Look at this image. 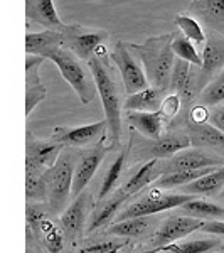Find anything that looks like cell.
Instances as JSON below:
<instances>
[{
    "instance_id": "6da1fadb",
    "label": "cell",
    "mask_w": 224,
    "mask_h": 253,
    "mask_svg": "<svg viewBox=\"0 0 224 253\" xmlns=\"http://www.w3.org/2000/svg\"><path fill=\"white\" fill-rule=\"evenodd\" d=\"M112 61L107 59H98L91 56L86 64L93 75L96 84V93L101 98L105 110V120L108 124V137L110 145H118L121 137V120H123V91H121L120 84L116 81V76L113 73Z\"/></svg>"
},
{
    "instance_id": "7a4b0ae2",
    "label": "cell",
    "mask_w": 224,
    "mask_h": 253,
    "mask_svg": "<svg viewBox=\"0 0 224 253\" xmlns=\"http://www.w3.org/2000/svg\"><path fill=\"white\" fill-rule=\"evenodd\" d=\"M170 44H172V32L152 36L142 44L130 42V47L144 68L149 84L165 89V91H169L170 73H172L174 61H176Z\"/></svg>"
},
{
    "instance_id": "3957f363",
    "label": "cell",
    "mask_w": 224,
    "mask_h": 253,
    "mask_svg": "<svg viewBox=\"0 0 224 253\" xmlns=\"http://www.w3.org/2000/svg\"><path fill=\"white\" fill-rule=\"evenodd\" d=\"M75 167L76 154L69 147V149H63L54 166L44 172V181H46L47 187V205L52 213H61L63 208L68 205L69 196H71Z\"/></svg>"
},
{
    "instance_id": "277c9868",
    "label": "cell",
    "mask_w": 224,
    "mask_h": 253,
    "mask_svg": "<svg viewBox=\"0 0 224 253\" xmlns=\"http://www.w3.org/2000/svg\"><path fill=\"white\" fill-rule=\"evenodd\" d=\"M49 59L58 66L59 73L76 91L81 103L89 105L95 100L96 84L91 71H89L88 64L84 61H81L78 56L68 51L66 47H59L58 51H54L49 56Z\"/></svg>"
},
{
    "instance_id": "5b68a950",
    "label": "cell",
    "mask_w": 224,
    "mask_h": 253,
    "mask_svg": "<svg viewBox=\"0 0 224 253\" xmlns=\"http://www.w3.org/2000/svg\"><path fill=\"white\" fill-rule=\"evenodd\" d=\"M110 61L113 63V66H116L118 73H120V80L125 93L132 95V93H137L140 89L150 86L140 61L130 47V42H125V41L120 39L113 41L112 47H110Z\"/></svg>"
},
{
    "instance_id": "8992f818",
    "label": "cell",
    "mask_w": 224,
    "mask_h": 253,
    "mask_svg": "<svg viewBox=\"0 0 224 253\" xmlns=\"http://www.w3.org/2000/svg\"><path fill=\"white\" fill-rule=\"evenodd\" d=\"M195 196L190 194H182V193H167L162 189H150L144 198H140L138 201L132 203L128 208H125L120 214L116 216V221H123V219H132V218H147L155 213H162V211H170L177 210L179 206H182L184 203L190 201Z\"/></svg>"
},
{
    "instance_id": "52a82bcc",
    "label": "cell",
    "mask_w": 224,
    "mask_h": 253,
    "mask_svg": "<svg viewBox=\"0 0 224 253\" xmlns=\"http://www.w3.org/2000/svg\"><path fill=\"white\" fill-rule=\"evenodd\" d=\"M63 34V47L76 54L81 61H86L95 54L100 46L108 42L110 34L105 29H95L81 24H66Z\"/></svg>"
},
{
    "instance_id": "ba28073f",
    "label": "cell",
    "mask_w": 224,
    "mask_h": 253,
    "mask_svg": "<svg viewBox=\"0 0 224 253\" xmlns=\"http://www.w3.org/2000/svg\"><path fill=\"white\" fill-rule=\"evenodd\" d=\"M108 135L107 120H100L79 126H56L52 140L64 147H89L98 145Z\"/></svg>"
},
{
    "instance_id": "9c48e42d",
    "label": "cell",
    "mask_w": 224,
    "mask_h": 253,
    "mask_svg": "<svg viewBox=\"0 0 224 253\" xmlns=\"http://www.w3.org/2000/svg\"><path fill=\"white\" fill-rule=\"evenodd\" d=\"M93 211V194L91 193H81L73 199V203L64 210L61 216V230L64 236L71 240L73 243L79 242L83 231L86 230L89 214Z\"/></svg>"
},
{
    "instance_id": "30bf717a",
    "label": "cell",
    "mask_w": 224,
    "mask_h": 253,
    "mask_svg": "<svg viewBox=\"0 0 224 253\" xmlns=\"http://www.w3.org/2000/svg\"><path fill=\"white\" fill-rule=\"evenodd\" d=\"M201 59L199 88L202 89L224 68V36L206 31V44L201 49Z\"/></svg>"
},
{
    "instance_id": "8fae6325",
    "label": "cell",
    "mask_w": 224,
    "mask_h": 253,
    "mask_svg": "<svg viewBox=\"0 0 224 253\" xmlns=\"http://www.w3.org/2000/svg\"><path fill=\"white\" fill-rule=\"evenodd\" d=\"M64 145L54 140H42L36 138L31 132H27L26 142V167H32L40 172H46L54 166L59 154L63 152Z\"/></svg>"
},
{
    "instance_id": "7c38bea8",
    "label": "cell",
    "mask_w": 224,
    "mask_h": 253,
    "mask_svg": "<svg viewBox=\"0 0 224 253\" xmlns=\"http://www.w3.org/2000/svg\"><path fill=\"white\" fill-rule=\"evenodd\" d=\"M169 91L177 93L182 98L184 105L190 103L201 91V88H199V68L176 58L172 73H170Z\"/></svg>"
},
{
    "instance_id": "4fadbf2b",
    "label": "cell",
    "mask_w": 224,
    "mask_h": 253,
    "mask_svg": "<svg viewBox=\"0 0 224 253\" xmlns=\"http://www.w3.org/2000/svg\"><path fill=\"white\" fill-rule=\"evenodd\" d=\"M204 221L201 219L190 218V216H184V214H177L172 216V218L165 219L164 223L160 224V228L155 231L152 242L158 247H164V245H170L176 243L179 240L186 238L194 231L201 230Z\"/></svg>"
},
{
    "instance_id": "5bb4252c",
    "label": "cell",
    "mask_w": 224,
    "mask_h": 253,
    "mask_svg": "<svg viewBox=\"0 0 224 253\" xmlns=\"http://www.w3.org/2000/svg\"><path fill=\"white\" fill-rule=\"evenodd\" d=\"M206 31L224 36V0H192L186 10Z\"/></svg>"
},
{
    "instance_id": "9a60e30c",
    "label": "cell",
    "mask_w": 224,
    "mask_h": 253,
    "mask_svg": "<svg viewBox=\"0 0 224 253\" xmlns=\"http://www.w3.org/2000/svg\"><path fill=\"white\" fill-rule=\"evenodd\" d=\"M105 154H107L105 147H101V144H98L93 147V149L86 150V152H83L79 156L78 164L75 167V175H73V186H71L73 199L83 193L84 187L89 184V181L93 179L98 167L103 162Z\"/></svg>"
},
{
    "instance_id": "2e32d148",
    "label": "cell",
    "mask_w": 224,
    "mask_h": 253,
    "mask_svg": "<svg viewBox=\"0 0 224 253\" xmlns=\"http://www.w3.org/2000/svg\"><path fill=\"white\" fill-rule=\"evenodd\" d=\"M167 166L170 170H197L206 167H219L224 166V159L216 156L213 152H207L204 149H184L174 157L167 159Z\"/></svg>"
},
{
    "instance_id": "e0dca14e",
    "label": "cell",
    "mask_w": 224,
    "mask_h": 253,
    "mask_svg": "<svg viewBox=\"0 0 224 253\" xmlns=\"http://www.w3.org/2000/svg\"><path fill=\"white\" fill-rule=\"evenodd\" d=\"M44 58L40 56L27 54L26 58V115L29 117L40 101L47 98V89L40 81L39 69L44 63Z\"/></svg>"
},
{
    "instance_id": "ac0fdd59",
    "label": "cell",
    "mask_w": 224,
    "mask_h": 253,
    "mask_svg": "<svg viewBox=\"0 0 224 253\" xmlns=\"http://www.w3.org/2000/svg\"><path fill=\"white\" fill-rule=\"evenodd\" d=\"M186 132L189 135L190 145L204 149L224 159V133L219 132L211 124H186Z\"/></svg>"
},
{
    "instance_id": "d6986e66",
    "label": "cell",
    "mask_w": 224,
    "mask_h": 253,
    "mask_svg": "<svg viewBox=\"0 0 224 253\" xmlns=\"http://www.w3.org/2000/svg\"><path fill=\"white\" fill-rule=\"evenodd\" d=\"M169 172V166H167V159H150L145 164H142L138 167V170L132 177L125 182V186L121 187L125 194L133 196L137 193H140L142 189H145L147 186L153 184L160 175H164Z\"/></svg>"
},
{
    "instance_id": "ffe728a7",
    "label": "cell",
    "mask_w": 224,
    "mask_h": 253,
    "mask_svg": "<svg viewBox=\"0 0 224 253\" xmlns=\"http://www.w3.org/2000/svg\"><path fill=\"white\" fill-rule=\"evenodd\" d=\"M26 17L29 22L44 27V31L63 32L66 24L59 19L52 0H26Z\"/></svg>"
},
{
    "instance_id": "44dd1931",
    "label": "cell",
    "mask_w": 224,
    "mask_h": 253,
    "mask_svg": "<svg viewBox=\"0 0 224 253\" xmlns=\"http://www.w3.org/2000/svg\"><path fill=\"white\" fill-rule=\"evenodd\" d=\"M127 124L150 140H157L165 133L170 122L160 112H127Z\"/></svg>"
},
{
    "instance_id": "7402d4cb",
    "label": "cell",
    "mask_w": 224,
    "mask_h": 253,
    "mask_svg": "<svg viewBox=\"0 0 224 253\" xmlns=\"http://www.w3.org/2000/svg\"><path fill=\"white\" fill-rule=\"evenodd\" d=\"M63 47V34L56 31L27 32L26 36V52L32 56H40L49 59L54 51Z\"/></svg>"
},
{
    "instance_id": "603a6c76",
    "label": "cell",
    "mask_w": 224,
    "mask_h": 253,
    "mask_svg": "<svg viewBox=\"0 0 224 253\" xmlns=\"http://www.w3.org/2000/svg\"><path fill=\"white\" fill-rule=\"evenodd\" d=\"M190 140L187 132H165L164 135L157 140H153V144L149 149V157L150 159H170L181 150L189 149ZM149 159V161H150Z\"/></svg>"
},
{
    "instance_id": "cb8c5ba5",
    "label": "cell",
    "mask_w": 224,
    "mask_h": 253,
    "mask_svg": "<svg viewBox=\"0 0 224 253\" xmlns=\"http://www.w3.org/2000/svg\"><path fill=\"white\" fill-rule=\"evenodd\" d=\"M167 93L169 91H165V89L147 86L125 98L123 108L127 112H158Z\"/></svg>"
},
{
    "instance_id": "d4e9b609",
    "label": "cell",
    "mask_w": 224,
    "mask_h": 253,
    "mask_svg": "<svg viewBox=\"0 0 224 253\" xmlns=\"http://www.w3.org/2000/svg\"><path fill=\"white\" fill-rule=\"evenodd\" d=\"M177 211L184 216L201 219V221H224V208L218 203L206 201V199L192 198L177 208Z\"/></svg>"
},
{
    "instance_id": "484cf974",
    "label": "cell",
    "mask_w": 224,
    "mask_h": 253,
    "mask_svg": "<svg viewBox=\"0 0 224 253\" xmlns=\"http://www.w3.org/2000/svg\"><path fill=\"white\" fill-rule=\"evenodd\" d=\"M224 187V166H219L202 177L195 179L190 184L182 186V194L190 196H214Z\"/></svg>"
},
{
    "instance_id": "4316f807",
    "label": "cell",
    "mask_w": 224,
    "mask_h": 253,
    "mask_svg": "<svg viewBox=\"0 0 224 253\" xmlns=\"http://www.w3.org/2000/svg\"><path fill=\"white\" fill-rule=\"evenodd\" d=\"M128 199V196L123 193L121 189H118L115 194H112L110 198H107V201L103 203L98 210H95V213L91 214L86 226L88 233H93L98 228L105 226L113 216H116V213H120V208L125 201Z\"/></svg>"
},
{
    "instance_id": "83f0119b",
    "label": "cell",
    "mask_w": 224,
    "mask_h": 253,
    "mask_svg": "<svg viewBox=\"0 0 224 253\" xmlns=\"http://www.w3.org/2000/svg\"><path fill=\"white\" fill-rule=\"evenodd\" d=\"M31 233L34 235L36 240H40L51 253H61V250L64 248V238L66 236H64L63 230L59 226H56L46 216L40 219L34 230L29 231V235Z\"/></svg>"
},
{
    "instance_id": "f1b7e54d",
    "label": "cell",
    "mask_w": 224,
    "mask_h": 253,
    "mask_svg": "<svg viewBox=\"0 0 224 253\" xmlns=\"http://www.w3.org/2000/svg\"><path fill=\"white\" fill-rule=\"evenodd\" d=\"M213 169H216V167H206V169H197V170H170V172L160 175V177L153 182V187L167 191V189H174V187L187 186L192 181H195V179L211 172Z\"/></svg>"
},
{
    "instance_id": "f546056e",
    "label": "cell",
    "mask_w": 224,
    "mask_h": 253,
    "mask_svg": "<svg viewBox=\"0 0 224 253\" xmlns=\"http://www.w3.org/2000/svg\"><path fill=\"white\" fill-rule=\"evenodd\" d=\"M216 248H219L218 240H189L184 243H170L164 245V247H158L153 253H213Z\"/></svg>"
},
{
    "instance_id": "4dcf8cb0",
    "label": "cell",
    "mask_w": 224,
    "mask_h": 253,
    "mask_svg": "<svg viewBox=\"0 0 224 253\" xmlns=\"http://www.w3.org/2000/svg\"><path fill=\"white\" fill-rule=\"evenodd\" d=\"M170 47H172V52L176 58L186 61V63L192 64V66L201 68V51L179 31H172V44H170Z\"/></svg>"
},
{
    "instance_id": "1f68e13d",
    "label": "cell",
    "mask_w": 224,
    "mask_h": 253,
    "mask_svg": "<svg viewBox=\"0 0 224 253\" xmlns=\"http://www.w3.org/2000/svg\"><path fill=\"white\" fill-rule=\"evenodd\" d=\"M176 24H177V31L181 32L184 38H187L195 47H204L206 44V29L197 22L194 17L184 14L176 15Z\"/></svg>"
},
{
    "instance_id": "d6a6232c",
    "label": "cell",
    "mask_w": 224,
    "mask_h": 253,
    "mask_svg": "<svg viewBox=\"0 0 224 253\" xmlns=\"http://www.w3.org/2000/svg\"><path fill=\"white\" fill-rule=\"evenodd\" d=\"M152 221L147 218H132L123 219V221H116L110 226V233L118 236V238H135V236H142L150 230Z\"/></svg>"
},
{
    "instance_id": "836d02e7",
    "label": "cell",
    "mask_w": 224,
    "mask_h": 253,
    "mask_svg": "<svg viewBox=\"0 0 224 253\" xmlns=\"http://www.w3.org/2000/svg\"><path fill=\"white\" fill-rule=\"evenodd\" d=\"M197 100L201 105H206L209 108L224 103V68L199 91Z\"/></svg>"
},
{
    "instance_id": "e575fe53",
    "label": "cell",
    "mask_w": 224,
    "mask_h": 253,
    "mask_svg": "<svg viewBox=\"0 0 224 253\" xmlns=\"http://www.w3.org/2000/svg\"><path fill=\"white\" fill-rule=\"evenodd\" d=\"M127 154H128V147L115 159V161H113V164L110 166L108 172H107V175H105V179H103V184H101V189H100V199H101V201L110 198V196L115 193L116 184H118V181H120L121 172H123V169H125Z\"/></svg>"
},
{
    "instance_id": "d590c367",
    "label": "cell",
    "mask_w": 224,
    "mask_h": 253,
    "mask_svg": "<svg viewBox=\"0 0 224 253\" xmlns=\"http://www.w3.org/2000/svg\"><path fill=\"white\" fill-rule=\"evenodd\" d=\"M26 198L27 201H47V187L44 172L26 167Z\"/></svg>"
},
{
    "instance_id": "8d00e7d4",
    "label": "cell",
    "mask_w": 224,
    "mask_h": 253,
    "mask_svg": "<svg viewBox=\"0 0 224 253\" xmlns=\"http://www.w3.org/2000/svg\"><path fill=\"white\" fill-rule=\"evenodd\" d=\"M125 247H127L125 240H103V242H96L79 248L78 253H121Z\"/></svg>"
},
{
    "instance_id": "74e56055",
    "label": "cell",
    "mask_w": 224,
    "mask_h": 253,
    "mask_svg": "<svg viewBox=\"0 0 224 253\" xmlns=\"http://www.w3.org/2000/svg\"><path fill=\"white\" fill-rule=\"evenodd\" d=\"M182 107H184V101H182V98L179 96L177 93H167V96L164 98V101H162V107L158 112L170 122L179 115Z\"/></svg>"
},
{
    "instance_id": "f35d334b",
    "label": "cell",
    "mask_w": 224,
    "mask_h": 253,
    "mask_svg": "<svg viewBox=\"0 0 224 253\" xmlns=\"http://www.w3.org/2000/svg\"><path fill=\"white\" fill-rule=\"evenodd\" d=\"M207 120H209V107L197 103L190 108L187 122H190V124H207Z\"/></svg>"
},
{
    "instance_id": "ab89813d",
    "label": "cell",
    "mask_w": 224,
    "mask_h": 253,
    "mask_svg": "<svg viewBox=\"0 0 224 253\" xmlns=\"http://www.w3.org/2000/svg\"><path fill=\"white\" fill-rule=\"evenodd\" d=\"M207 124H211L213 126L224 133V105H216V107L209 108V120Z\"/></svg>"
},
{
    "instance_id": "60d3db41",
    "label": "cell",
    "mask_w": 224,
    "mask_h": 253,
    "mask_svg": "<svg viewBox=\"0 0 224 253\" xmlns=\"http://www.w3.org/2000/svg\"><path fill=\"white\" fill-rule=\"evenodd\" d=\"M201 231H204V233H211V235L224 236V221H206L204 224H202Z\"/></svg>"
},
{
    "instance_id": "b9f144b4",
    "label": "cell",
    "mask_w": 224,
    "mask_h": 253,
    "mask_svg": "<svg viewBox=\"0 0 224 253\" xmlns=\"http://www.w3.org/2000/svg\"><path fill=\"white\" fill-rule=\"evenodd\" d=\"M219 198H221V199H219V201H221V206L224 208V187H223V191H221V194H219Z\"/></svg>"
},
{
    "instance_id": "7bdbcfd3",
    "label": "cell",
    "mask_w": 224,
    "mask_h": 253,
    "mask_svg": "<svg viewBox=\"0 0 224 253\" xmlns=\"http://www.w3.org/2000/svg\"><path fill=\"white\" fill-rule=\"evenodd\" d=\"M213 253H224V250H221V252H213Z\"/></svg>"
},
{
    "instance_id": "ee69618b",
    "label": "cell",
    "mask_w": 224,
    "mask_h": 253,
    "mask_svg": "<svg viewBox=\"0 0 224 253\" xmlns=\"http://www.w3.org/2000/svg\"><path fill=\"white\" fill-rule=\"evenodd\" d=\"M150 253H153V252H150Z\"/></svg>"
}]
</instances>
